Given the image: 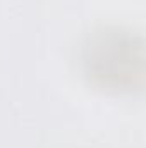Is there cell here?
I'll return each instance as SVG.
<instances>
[{
  "instance_id": "6da1fadb",
  "label": "cell",
  "mask_w": 146,
  "mask_h": 148,
  "mask_svg": "<svg viewBox=\"0 0 146 148\" xmlns=\"http://www.w3.org/2000/svg\"><path fill=\"white\" fill-rule=\"evenodd\" d=\"M95 55L89 60H105V69L96 76H108L115 86H134L143 76V45L141 40L131 35L107 33L105 38H100L95 47Z\"/></svg>"
}]
</instances>
